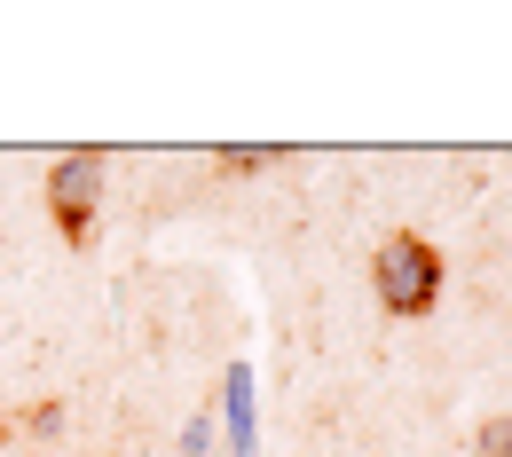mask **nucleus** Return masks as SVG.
Listing matches in <instances>:
<instances>
[{
    "instance_id": "nucleus-1",
    "label": "nucleus",
    "mask_w": 512,
    "mask_h": 457,
    "mask_svg": "<svg viewBox=\"0 0 512 457\" xmlns=\"http://www.w3.org/2000/svg\"><path fill=\"white\" fill-rule=\"evenodd\" d=\"M371 284H379V308L386 316H426L442 300V253L418 237V229H394L371 261Z\"/></svg>"
},
{
    "instance_id": "nucleus-2",
    "label": "nucleus",
    "mask_w": 512,
    "mask_h": 457,
    "mask_svg": "<svg viewBox=\"0 0 512 457\" xmlns=\"http://www.w3.org/2000/svg\"><path fill=\"white\" fill-rule=\"evenodd\" d=\"M48 205H56V229H64L71 245H87L95 205H103V158H95V150L56 158V174H48Z\"/></svg>"
},
{
    "instance_id": "nucleus-3",
    "label": "nucleus",
    "mask_w": 512,
    "mask_h": 457,
    "mask_svg": "<svg viewBox=\"0 0 512 457\" xmlns=\"http://www.w3.org/2000/svg\"><path fill=\"white\" fill-rule=\"evenodd\" d=\"M221 426H229V457H260V410H253V363L221 371Z\"/></svg>"
},
{
    "instance_id": "nucleus-4",
    "label": "nucleus",
    "mask_w": 512,
    "mask_h": 457,
    "mask_svg": "<svg viewBox=\"0 0 512 457\" xmlns=\"http://www.w3.org/2000/svg\"><path fill=\"white\" fill-rule=\"evenodd\" d=\"M473 450H481V457H512V418H489V426H481V442H473Z\"/></svg>"
},
{
    "instance_id": "nucleus-5",
    "label": "nucleus",
    "mask_w": 512,
    "mask_h": 457,
    "mask_svg": "<svg viewBox=\"0 0 512 457\" xmlns=\"http://www.w3.org/2000/svg\"><path fill=\"white\" fill-rule=\"evenodd\" d=\"M24 426H32V434H56V426H64V410H56V402H32V410H24Z\"/></svg>"
},
{
    "instance_id": "nucleus-6",
    "label": "nucleus",
    "mask_w": 512,
    "mask_h": 457,
    "mask_svg": "<svg viewBox=\"0 0 512 457\" xmlns=\"http://www.w3.org/2000/svg\"><path fill=\"white\" fill-rule=\"evenodd\" d=\"M268 158H276V150H221V166H229V174H253V166H268Z\"/></svg>"
},
{
    "instance_id": "nucleus-7",
    "label": "nucleus",
    "mask_w": 512,
    "mask_h": 457,
    "mask_svg": "<svg viewBox=\"0 0 512 457\" xmlns=\"http://www.w3.org/2000/svg\"><path fill=\"white\" fill-rule=\"evenodd\" d=\"M205 434H213V418H197L190 434H182V457H205V450H213V442H205Z\"/></svg>"
},
{
    "instance_id": "nucleus-8",
    "label": "nucleus",
    "mask_w": 512,
    "mask_h": 457,
    "mask_svg": "<svg viewBox=\"0 0 512 457\" xmlns=\"http://www.w3.org/2000/svg\"><path fill=\"white\" fill-rule=\"evenodd\" d=\"M0 442H8V410H0Z\"/></svg>"
}]
</instances>
